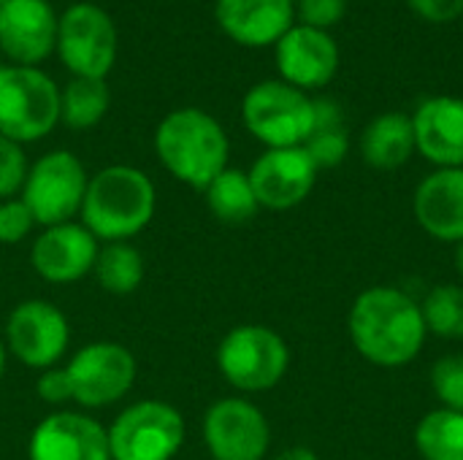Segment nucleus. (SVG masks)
I'll return each mask as SVG.
<instances>
[{
    "label": "nucleus",
    "mask_w": 463,
    "mask_h": 460,
    "mask_svg": "<svg viewBox=\"0 0 463 460\" xmlns=\"http://www.w3.org/2000/svg\"><path fill=\"white\" fill-rule=\"evenodd\" d=\"M347 331L358 355L380 369L412 363L429 336L420 304L388 285L369 287L353 301Z\"/></svg>",
    "instance_id": "nucleus-1"
},
{
    "label": "nucleus",
    "mask_w": 463,
    "mask_h": 460,
    "mask_svg": "<svg viewBox=\"0 0 463 460\" xmlns=\"http://www.w3.org/2000/svg\"><path fill=\"white\" fill-rule=\"evenodd\" d=\"M157 192L152 179L133 165H109L90 176L81 225L98 241H128L138 236L155 217Z\"/></svg>",
    "instance_id": "nucleus-2"
},
{
    "label": "nucleus",
    "mask_w": 463,
    "mask_h": 460,
    "mask_svg": "<svg viewBox=\"0 0 463 460\" xmlns=\"http://www.w3.org/2000/svg\"><path fill=\"white\" fill-rule=\"evenodd\" d=\"M155 149L171 176L206 190L228 168L231 144L222 125L203 108H176L155 130Z\"/></svg>",
    "instance_id": "nucleus-3"
},
{
    "label": "nucleus",
    "mask_w": 463,
    "mask_h": 460,
    "mask_svg": "<svg viewBox=\"0 0 463 460\" xmlns=\"http://www.w3.org/2000/svg\"><path fill=\"white\" fill-rule=\"evenodd\" d=\"M60 122V87L38 68H0V136L30 144Z\"/></svg>",
    "instance_id": "nucleus-4"
},
{
    "label": "nucleus",
    "mask_w": 463,
    "mask_h": 460,
    "mask_svg": "<svg viewBox=\"0 0 463 460\" xmlns=\"http://www.w3.org/2000/svg\"><path fill=\"white\" fill-rule=\"evenodd\" d=\"M217 366L241 393H263L282 382L290 366L285 339L266 325H239L217 347Z\"/></svg>",
    "instance_id": "nucleus-5"
},
{
    "label": "nucleus",
    "mask_w": 463,
    "mask_h": 460,
    "mask_svg": "<svg viewBox=\"0 0 463 460\" xmlns=\"http://www.w3.org/2000/svg\"><path fill=\"white\" fill-rule=\"evenodd\" d=\"M241 119L266 149L304 146L312 133V98L282 79H269L244 95Z\"/></svg>",
    "instance_id": "nucleus-6"
},
{
    "label": "nucleus",
    "mask_w": 463,
    "mask_h": 460,
    "mask_svg": "<svg viewBox=\"0 0 463 460\" xmlns=\"http://www.w3.org/2000/svg\"><path fill=\"white\" fill-rule=\"evenodd\" d=\"M184 445V418L165 401H136L109 428L111 460H174Z\"/></svg>",
    "instance_id": "nucleus-7"
},
{
    "label": "nucleus",
    "mask_w": 463,
    "mask_h": 460,
    "mask_svg": "<svg viewBox=\"0 0 463 460\" xmlns=\"http://www.w3.org/2000/svg\"><path fill=\"white\" fill-rule=\"evenodd\" d=\"M87 182L90 179L81 160L73 152L54 149L30 165L22 201L43 228L71 222L81 211Z\"/></svg>",
    "instance_id": "nucleus-8"
},
{
    "label": "nucleus",
    "mask_w": 463,
    "mask_h": 460,
    "mask_svg": "<svg viewBox=\"0 0 463 460\" xmlns=\"http://www.w3.org/2000/svg\"><path fill=\"white\" fill-rule=\"evenodd\" d=\"M57 54L81 79H106L117 60V27L95 3L71 5L57 24Z\"/></svg>",
    "instance_id": "nucleus-9"
},
{
    "label": "nucleus",
    "mask_w": 463,
    "mask_h": 460,
    "mask_svg": "<svg viewBox=\"0 0 463 460\" xmlns=\"http://www.w3.org/2000/svg\"><path fill=\"white\" fill-rule=\"evenodd\" d=\"M65 371L73 401L87 409H100L130 393L136 382V358L125 344L92 342L68 361Z\"/></svg>",
    "instance_id": "nucleus-10"
},
{
    "label": "nucleus",
    "mask_w": 463,
    "mask_h": 460,
    "mask_svg": "<svg viewBox=\"0 0 463 460\" xmlns=\"http://www.w3.org/2000/svg\"><path fill=\"white\" fill-rule=\"evenodd\" d=\"M71 342L68 317L43 298L14 306L5 323V350L30 369H52L60 363Z\"/></svg>",
    "instance_id": "nucleus-11"
},
{
    "label": "nucleus",
    "mask_w": 463,
    "mask_h": 460,
    "mask_svg": "<svg viewBox=\"0 0 463 460\" xmlns=\"http://www.w3.org/2000/svg\"><path fill=\"white\" fill-rule=\"evenodd\" d=\"M203 442L214 460H263L271 445V428L252 401L233 396L206 409Z\"/></svg>",
    "instance_id": "nucleus-12"
},
{
    "label": "nucleus",
    "mask_w": 463,
    "mask_h": 460,
    "mask_svg": "<svg viewBox=\"0 0 463 460\" xmlns=\"http://www.w3.org/2000/svg\"><path fill=\"white\" fill-rule=\"evenodd\" d=\"M250 182L260 209L288 211L309 198L317 168L304 146L266 149L250 168Z\"/></svg>",
    "instance_id": "nucleus-13"
},
{
    "label": "nucleus",
    "mask_w": 463,
    "mask_h": 460,
    "mask_svg": "<svg viewBox=\"0 0 463 460\" xmlns=\"http://www.w3.org/2000/svg\"><path fill=\"white\" fill-rule=\"evenodd\" d=\"M57 24L49 0H8L0 8V52L11 65L35 68L54 52Z\"/></svg>",
    "instance_id": "nucleus-14"
},
{
    "label": "nucleus",
    "mask_w": 463,
    "mask_h": 460,
    "mask_svg": "<svg viewBox=\"0 0 463 460\" xmlns=\"http://www.w3.org/2000/svg\"><path fill=\"white\" fill-rule=\"evenodd\" d=\"M277 70L282 81L301 92L320 89L339 70V46L328 30L293 24L277 41Z\"/></svg>",
    "instance_id": "nucleus-15"
},
{
    "label": "nucleus",
    "mask_w": 463,
    "mask_h": 460,
    "mask_svg": "<svg viewBox=\"0 0 463 460\" xmlns=\"http://www.w3.org/2000/svg\"><path fill=\"white\" fill-rule=\"evenodd\" d=\"M30 460H111L109 431L81 412H54L43 418L27 447Z\"/></svg>",
    "instance_id": "nucleus-16"
},
{
    "label": "nucleus",
    "mask_w": 463,
    "mask_h": 460,
    "mask_svg": "<svg viewBox=\"0 0 463 460\" xmlns=\"http://www.w3.org/2000/svg\"><path fill=\"white\" fill-rule=\"evenodd\" d=\"M98 239L81 222H60L43 228L30 249V263L35 274L52 285H71L95 268Z\"/></svg>",
    "instance_id": "nucleus-17"
},
{
    "label": "nucleus",
    "mask_w": 463,
    "mask_h": 460,
    "mask_svg": "<svg viewBox=\"0 0 463 460\" xmlns=\"http://www.w3.org/2000/svg\"><path fill=\"white\" fill-rule=\"evenodd\" d=\"M415 152L437 168H463V98L434 95L412 114Z\"/></svg>",
    "instance_id": "nucleus-18"
},
{
    "label": "nucleus",
    "mask_w": 463,
    "mask_h": 460,
    "mask_svg": "<svg viewBox=\"0 0 463 460\" xmlns=\"http://www.w3.org/2000/svg\"><path fill=\"white\" fill-rule=\"evenodd\" d=\"M214 16L222 33L250 49L277 46L293 27V0H217Z\"/></svg>",
    "instance_id": "nucleus-19"
},
{
    "label": "nucleus",
    "mask_w": 463,
    "mask_h": 460,
    "mask_svg": "<svg viewBox=\"0 0 463 460\" xmlns=\"http://www.w3.org/2000/svg\"><path fill=\"white\" fill-rule=\"evenodd\" d=\"M418 225L437 241H463V168H437L412 198Z\"/></svg>",
    "instance_id": "nucleus-20"
},
{
    "label": "nucleus",
    "mask_w": 463,
    "mask_h": 460,
    "mask_svg": "<svg viewBox=\"0 0 463 460\" xmlns=\"http://www.w3.org/2000/svg\"><path fill=\"white\" fill-rule=\"evenodd\" d=\"M361 155L377 171H396L415 155L412 117L385 111L374 117L361 136Z\"/></svg>",
    "instance_id": "nucleus-21"
},
{
    "label": "nucleus",
    "mask_w": 463,
    "mask_h": 460,
    "mask_svg": "<svg viewBox=\"0 0 463 460\" xmlns=\"http://www.w3.org/2000/svg\"><path fill=\"white\" fill-rule=\"evenodd\" d=\"M206 192V206L214 214V220L225 225H244L255 220L260 203L255 198L252 182L247 171L239 168H225L220 176L212 179V184L203 190Z\"/></svg>",
    "instance_id": "nucleus-22"
},
{
    "label": "nucleus",
    "mask_w": 463,
    "mask_h": 460,
    "mask_svg": "<svg viewBox=\"0 0 463 460\" xmlns=\"http://www.w3.org/2000/svg\"><path fill=\"white\" fill-rule=\"evenodd\" d=\"M111 103L109 84L103 79H81L73 76L65 89H60V122L73 130L95 127Z\"/></svg>",
    "instance_id": "nucleus-23"
},
{
    "label": "nucleus",
    "mask_w": 463,
    "mask_h": 460,
    "mask_svg": "<svg viewBox=\"0 0 463 460\" xmlns=\"http://www.w3.org/2000/svg\"><path fill=\"white\" fill-rule=\"evenodd\" d=\"M92 271L106 293L130 296L144 282V258L128 241H109L98 249Z\"/></svg>",
    "instance_id": "nucleus-24"
},
{
    "label": "nucleus",
    "mask_w": 463,
    "mask_h": 460,
    "mask_svg": "<svg viewBox=\"0 0 463 460\" xmlns=\"http://www.w3.org/2000/svg\"><path fill=\"white\" fill-rule=\"evenodd\" d=\"M415 450L423 460H463V412H429L415 428Z\"/></svg>",
    "instance_id": "nucleus-25"
},
{
    "label": "nucleus",
    "mask_w": 463,
    "mask_h": 460,
    "mask_svg": "<svg viewBox=\"0 0 463 460\" xmlns=\"http://www.w3.org/2000/svg\"><path fill=\"white\" fill-rule=\"evenodd\" d=\"M426 331L439 339H463V285H437L426 293L423 304Z\"/></svg>",
    "instance_id": "nucleus-26"
},
{
    "label": "nucleus",
    "mask_w": 463,
    "mask_h": 460,
    "mask_svg": "<svg viewBox=\"0 0 463 460\" xmlns=\"http://www.w3.org/2000/svg\"><path fill=\"white\" fill-rule=\"evenodd\" d=\"M431 388L442 409L463 412V355H445L434 363Z\"/></svg>",
    "instance_id": "nucleus-27"
},
{
    "label": "nucleus",
    "mask_w": 463,
    "mask_h": 460,
    "mask_svg": "<svg viewBox=\"0 0 463 460\" xmlns=\"http://www.w3.org/2000/svg\"><path fill=\"white\" fill-rule=\"evenodd\" d=\"M307 155L312 157L315 168H336L345 163V157L350 155V136L347 127L345 130H315L309 133V138L304 141Z\"/></svg>",
    "instance_id": "nucleus-28"
},
{
    "label": "nucleus",
    "mask_w": 463,
    "mask_h": 460,
    "mask_svg": "<svg viewBox=\"0 0 463 460\" xmlns=\"http://www.w3.org/2000/svg\"><path fill=\"white\" fill-rule=\"evenodd\" d=\"M27 157L22 144L0 136V201H11L22 192L27 182Z\"/></svg>",
    "instance_id": "nucleus-29"
},
{
    "label": "nucleus",
    "mask_w": 463,
    "mask_h": 460,
    "mask_svg": "<svg viewBox=\"0 0 463 460\" xmlns=\"http://www.w3.org/2000/svg\"><path fill=\"white\" fill-rule=\"evenodd\" d=\"M35 225L33 211L22 198L0 201V244H19Z\"/></svg>",
    "instance_id": "nucleus-30"
},
{
    "label": "nucleus",
    "mask_w": 463,
    "mask_h": 460,
    "mask_svg": "<svg viewBox=\"0 0 463 460\" xmlns=\"http://www.w3.org/2000/svg\"><path fill=\"white\" fill-rule=\"evenodd\" d=\"M296 11L301 16V24L328 30L347 14V0H298Z\"/></svg>",
    "instance_id": "nucleus-31"
},
{
    "label": "nucleus",
    "mask_w": 463,
    "mask_h": 460,
    "mask_svg": "<svg viewBox=\"0 0 463 460\" xmlns=\"http://www.w3.org/2000/svg\"><path fill=\"white\" fill-rule=\"evenodd\" d=\"M35 390H38V399L46 401V404H65V401H73V390H71V380H68L65 366L43 369V371L38 374Z\"/></svg>",
    "instance_id": "nucleus-32"
},
{
    "label": "nucleus",
    "mask_w": 463,
    "mask_h": 460,
    "mask_svg": "<svg viewBox=\"0 0 463 460\" xmlns=\"http://www.w3.org/2000/svg\"><path fill=\"white\" fill-rule=\"evenodd\" d=\"M407 5L415 16L434 24L456 22L463 14V0H407Z\"/></svg>",
    "instance_id": "nucleus-33"
},
{
    "label": "nucleus",
    "mask_w": 463,
    "mask_h": 460,
    "mask_svg": "<svg viewBox=\"0 0 463 460\" xmlns=\"http://www.w3.org/2000/svg\"><path fill=\"white\" fill-rule=\"evenodd\" d=\"M315 130H345V111L336 98H312V133Z\"/></svg>",
    "instance_id": "nucleus-34"
},
{
    "label": "nucleus",
    "mask_w": 463,
    "mask_h": 460,
    "mask_svg": "<svg viewBox=\"0 0 463 460\" xmlns=\"http://www.w3.org/2000/svg\"><path fill=\"white\" fill-rule=\"evenodd\" d=\"M279 460H317V455L309 447H290L279 455Z\"/></svg>",
    "instance_id": "nucleus-35"
},
{
    "label": "nucleus",
    "mask_w": 463,
    "mask_h": 460,
    "mask_svg": "<svg viewBox=\"0 0 463 460\" xmlns=\"http://www.w3.org/2000/svg\"><path fill=\"white\" fill-rule=\"evenodd\" d=\"M456 271H458V277H461L463 282V241L456 244Z\"/></svg>",
    "instance_id": "nucleus-36"
},
{
    "label": "nucleus",
    "mask_w": 463,
    "mask_h": 460,
    "mask_svg": "<svg viewBox=\"0 0 463 460\" xmlns=\"http://www.w3.org/2000/svg\"><path fill=\"white\" fill-rule=\"evenodd\" d=\"M5 355H8V350H5V342L0 339V377H3V371H5Z\"/></svg>",
    "instance_id": "nucleus-37"
},
{
    "label": "nucleus",
    "mask_w": 463,
    "mask_h": 460,
    "mask_svg": "<svg viewBox=\"0 0 463 460\" xmlns=\"http://www.w3.org/2000/svg\"><path fill=\"white\" fill-rule=\"evenodd\" d=\"M5 3H8V0H0V8H3V5H5Z\"/></svg>",
    "instance_id": "nucleus-38"
}]
</instances>
